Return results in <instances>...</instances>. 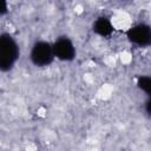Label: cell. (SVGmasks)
<instances>
[{
    "label": "cell",
    "mask_w": 151,
    "mask_h": 151,
    "mask_svg": "<svg viewBox=\"0 0 151 151\" xmlns=\"http://www.w3.org/2000/svg\"><path fill=\"white\" fill-rule=\"evenodd\" d=\"M20 50L17 40L8 33L0 34V71L12 70L19 59Z\"/></svg>",
    "instance_id": "1"
},
{
    "label": "cell",
    "mask_w": 151,
    "mask_h": 151,
    "mask_svg": "<svg viewBox=\"0 0 151 151\" xmlns=\"http://www.w3.org/2000/svg\"><path fill=\"white\" fill-rule=\"evenodd\" d=\"M29 58H31V61L35 66L45 67V66L51 65L55 57L53 53L52 45L47 41L39 40V41L34 42V45L32 46Z\"/></svg>",
    "instance_id": "2"
},
{
    "label": "cell",
    "mask_w": 151,
    "mask_h": 151,
    "mask_svg": "<svg viewBox=\"0 0 151 151\" xmlns=\"http://www.w3.org/2000/svg\"><path fill=\"white\" fill-rule=\"evenodd\" d=\"M126 37L130 42L139 47L149 46L151 42V29L146 24H137L126 31Z\"/></svg>",
    "instance_id": "3"
},
{
    "label": "cell",
    "mask_w": 151,
    "mask_h": 151,
    "mask_svg": "<svg viewBox=\"0 0 151 151\" xmlns=\"http://www.w3.org/2000/svg\"><path fill=\"white\" fill-rule=\"evenodd\" d=\"M54 57L63 61H71L76 57V47L72 40L67 37H60L52 45Z\"/></svg>",
    "instance_id": "4"
},
{
    "label": "cell",
    "mask_w": 151,
    "mask_h": 151,
    "mask_svg": "<svg viewBox=\"0 0 151 151\" xmlns=\"http://www.w3.org/2000/svg\"><path fill=\"white\" fill-rule=\"evenodd\" d=\"M113 25L111 24L110 19L106 17H99L93 22V32H96L100 37H109L113 32Z\"/></svg>",
    "instance_id": "5"
},
{
    "label": "cell",
    "mask_w": 151,
    "mask_h": 151,
    "mask_svg": "<svg viewBox=\"0 0 151 151\" xmlns=\"http://www.w3.org/2000/svg\"><path fill=\"white\" fill-rule=\"evenodd\" d=\"M137 86L143 92H145L147 96H150V93H151V78L147 77V76L139 77L138 80H137Z\"/></svg>",
    "instance_id": "6"
},
{
    "label": "cell",
    "mask_w": 151,
    "mask_h": 151,
    "mask_svg": "<svg viewBox=\"0 0 151 151\" xmlns=\"http://www.w3.org/2000/svg\"><path fill=\"white\" fill-rule=\"evenodd\" d=\"M8 11V6L6 1H0V17H2L4 14H6Z\"/></svg>",
    "instance_id": "7"
}]
</instances>
